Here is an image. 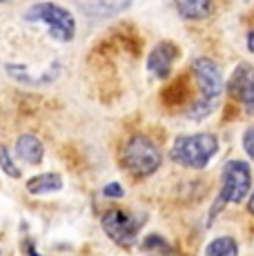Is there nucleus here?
Returning a JSON list of instances; mask_svg holds the SVG:
<instances>
[{
  "label": "nucleus",
  "mask_w": 254,
  "mask_h": 256,
  "mask_svg": "<svg viewBox=\"0 0 254 256\" xmlns=\"http://www.w3.org/2000/svg\"><path fill=\"white\" fill-rule=\"evenodd\" d=\"M218 140L212 134H183L176 136L172 142V156L174 163L190 170H205L210 160L216 156Z\"/></svg>",
  "instance_id": "f257e3e1"
},
{
  "label": "nucleus",
  "mask_w": 254,
  "mask_h": 256,
  "mask_svg": "<svg viewBox=\"0 0 254 256\" xmlns=\"http://www.w3.org/2000/svg\"><path fill=\"white\" fill-rule=\"evenodd\" d=\"M163 156H160L158 145L150 136L136 134L125 142L123 147V165L136 178H148L154 172H158Z\"/></svg>",
  "instance_id": "f03ea898"
},
{
  "label": "nucleus",
  "mask_w": 254,
  "mask_h": 256,
  "mask_svg": "<svg viewBox=\"0 0 254 256\" xmlns=\"http://www.w3.org/2000/svg\"><path fill=\"white\" fill-rule=\"evenodd\" d=\"M25 20L42 22L50 32V36L58 42H70L76 36V18L70 9L60 7L56 2H36L27 9Z\"/></svg>",
  "instance_id": "7ed1b4c3"
},
{
  "label": "nucleus",
  "mask_w": 254,
  "mask_h": 256,
  "mask_svg": "<svg viewBox=\"0 0 254 256\" xmlns=\"http://www.w3.org/2000/svg\"><path fill=\"white\" fill-rule=\"evenodd\" d=\"M252 190V172L246 160H228L221 174V192L218 198L223 203H241Z\"/></svg>",
  "instance_id": "20e7f679"
},
{
  "label": "nucleus",
  "mask_w": 254,
  "mask_h": 256,
  "mask_svg": "<svg viewBox=\"0 0 254 256\" xmlns=\"http://www.w3.org/2000/svg\"><path fill=\"white\" fill-rule=\"evenodd\" d=\"M192 74H194L198 92H201V98L218 102V98L223 96V90H226V78H223L221 67L212 58L198 56L192 62Z\"/></svg>",
  "instance_id": "39448f33"
},
{
  "label": "nucleus",
  "mask_w": 254,
  "mask_h": 256,
  "mask_svg": "<svg viewBox=\"0 0 254 256\" xmlns=\"http://www.w3.org/2000/svg\"><path fill=\"white\" fill-rule=\"evenodd\" d=\"M100 225H102V232L110 236L116 245H120V248H132L136 243V234L140 230L138 220L123 210L105 212L100 218Z\"/></svg>",
  "instance_id": "423d86ee"
},
{
  "label": "nucleus",
  "mask_w": 254,
  "mask_h": 256,
  "mask_svg": "<svg viewBox=\"0 0 254 256\" xmlns=\"http://www.w3.org/2000/svg\"><path fill=\"white\" fill-rule=\"evenodd\" d=\"M226 90L236 102H241L248 112H254V67L250 62H241L232 72Z\"/></svg>",
  "instance_id": "0eeeda50"
},
{
  "label": "nucleus",
  "mask_w": 254,
  "mask_h": 256,
  "mask_svg": "<svg viewBox=\"0 0 254 256\" xmlns=\"http://www.w3.org/2000/svg\"><path fill=\"white\" fill-rule=\"evenodd\" d=\"M176 60V47L172 42H158L152 52H150L148 58V70L150 74H154L156 78H168L170 72H172V65Z\"/></svg>",
  "instance_id": "6e6552de"
},
{
  "label": "nucleus",
  "mask_w": 254,
  "mask_h": 256,
  "mask_svg": "<svg viewBox=\"0 0 254 256\" xmlns=\"http://www.w3.org/2000/svg\"><path fill=\"white\" fill-rule=\"evenodd\" d=\"M78 7L94 18H107V16H116V14L125 12L134 0H76Z\"/></svg>",
  "instance_id": "1a4fd4ad"
},
{
  "label": "nucleus",
  "mask_w": 254,
  "mask_h": 256,
  "mask_svg": "<svg viewBox=\"0 0 254 256\" xmlns=\"http://www.w3.org/2000/svg\"><path fill=\"white\" fill-rule=\"evenodd\" d=\"M16 154L18 158H22L29 165H38L45 156V147L42 142L36 138L34 134H22L20 138L16 140Z\"/></svg>",
  "instance_id": "9d476101"
},
{
  "label": "nucleus",
  "mask_w": 254,
  "mask_h": 256,
  "mask_svg": "<svg viewBox=\"0 0 254 256\" xmlns=\"http://www.w3.org/2000/svg\"><path fill=\"white\" fill-rule=\"evenodd\" d=\"M62 190V176L56 172H47V174H38L27 180L29 194H54V192Z\"/></svg>",
  "instance_id": "9b49d317"
},
{
  "label": "nucleus",
  "mask_w": 254,
  "mask_h": 256,
  "mask_svg": "<svg viewBox=\"0 0 254 256\" xmlns=\"http://www.w3.org/2000/svg\"><path fill=\"white\" fill-rule=\"evenodd\" d=\"M174 7L188 20H203L212 12V0H174Z\"/></svg>",
  "instance_id": "f8f14e48"
},
{
  "label": "nucleus",
  "mask_w": 254,
  "mask_h": 256,
  "mask_svg": "<svg viewBox=\"0 0 254 256\" xmlns=\"http://www.w3.org/2000/svg\"><path fill=\"white\" fill-rule=\"evenodd\" d=\"M205 256H238V245L232 236H218L205 248Z\"/></svg>",
  "instance_id": "ddd939ff"
},
{
  "label": "nucleus",
  "mask_w": 254,
  "mask_h": 256,
  "mask_svg": "<svg viewBox=\"0 0 254 256\" xmlns=\"http://www.w3.org/2000/svg\"><path fill=\"white\" fill-rule=\"evenodd\" d=\"M216 105H218V102H214V100H205V98H198V100H194L192 105H190L188 116L192 118V120H203V118H208L214 110H216Z\"/></svg>",
  "instance_id": "4468645a"
},
{
  "label": "nucleus",
  "mask_w": 254,
  "mask_h": 256,
  "mask_svg": "<svg viewBox=\"0 0 254 256\" xmlns=\"http://www.w3.org/2000/svg\"><path fill=\"white\" fill-rule=\"evenodd\" d=\"M0 170L7 176H12V178H20V170L16 167V163L12 160V156H9V152L4 147H0Z\"/></svg>",
  "instance_id": "2eb2a0df"
},
{
  "label": "nucleus",
  "mask_w": 254,
  "mask_h": 256,
  "mask_svg": "<svg viewBox=\"0 0 254 256\" xmlns=\"http://www.w3.org/2000/svg\"><path fill=\"white\" fill-rule=\"evenodd\" d=\"M143 248H145V250H165V248H168V243H165L163 236H158V234H150V236H145Z\"/></svg>",
  "instance_id": "dca6fc26"
},
{
  "label": "nucleus",
  "mask_w": 254,
  "mask_h": 256,
  "mask_svg": "<svg viewBox=\"0 0 254 256\" xmlns=\"http://www.w3.org/2000/svg\"><path fill=\"white\" fill-rule=\"evenodd\" d=\"M243 150H246V154L254 160V125L248 127L246 134H243Z\"/></svg>",
  "instance_id": "f3484780"
},
{
  "label": "nucleus",
  "mask_w": 254,
  "mask_h": 256,
  "mask_svg": "<svg viewBox=\"0 0 254 256\" xmlns=\"http://www.w3.org/2000/svg\"><path fill=\"white\" fill-rule=\"evenodd\" d=\"M102 196H107V198H123L125 190L118 183H107L105 190H102Z\"/></svg>",
  "instance_id": "a211bd4d"
},
{
  "label": "nucleus",
  "mask_w": 254,
  "mask_h": 256,
  "mask_svg": "<svg viewBox=\"0 0 254 256\" xmlns=\"http://www.w3.org/2000/svg\"><path fill=\"white\" fill-rule=\"evenodd\" d=\"M246 45H248V52L254 54V29L250 34H248V38H246Z\"/></svg>",
  "instance_id": "6ab92c4d"
},
{
  "label": "nucleus",
  "mask_w": 254,
  "mask_h": 256,
  "mask_svg": "<svg viewBox=\"0 0 254 256\" xmlns=\"http://www.w3.org/2000/svg\"><path fill=\"white\" fill-rule=\"evenodd\" d=\"M248 210H250V214L254 216V190L250 192V198H248Z\"/></svg>",
  "instance_id": "aec40b11"
},
{
  "label": "nucleus",
  "mask_w": 254,
  "mask_h": 256,
  "mask_svg": "<svg viewBox=\"0 0 254 256\" xmlns=\"http://www.w3.org/2000/svg\"><path fill=\"white\" fill-rule=\"evenodd\" d=\"M27 252H29V256H40V254H38V252H36V250H34V248H32V245H29V248H27Z\"/></svg>",
  "instance_id": "412c9836"
},
{
  "label": "nucleus",
  "mask_w": 254,
  "mask_h": 256,
  "mask_svg": "<svg viewBox=\"0 0 254 256\" xmlns=\"http://www.w3.org/2000/svg\"><path fill=\"white\" fill-rule=\"evenodd\" d=\"M0 2H9V0H0Z\"/></svg>",
  "instance_id": "4be33fe9"
}]
</instances>
